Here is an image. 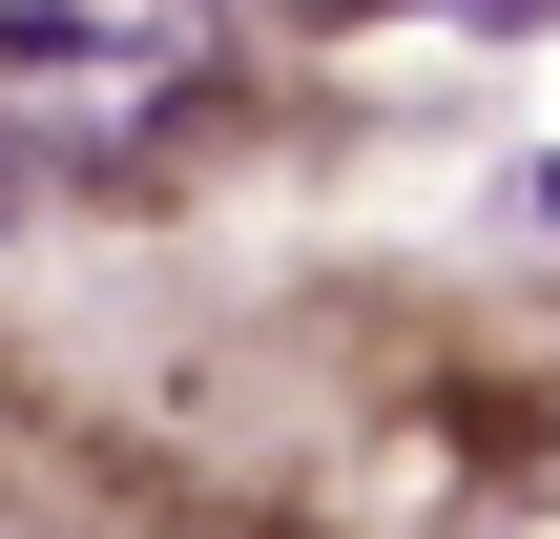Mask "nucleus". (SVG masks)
Wrapping results in <instances>:
<instances>
[{
    "label": "nucleus",
    "mask_w": 560,
    "mask_h": 539,
    "mask_svg": "<svg viewBox=\"0 0 560 539\" xmlns=\"http://www.w3.org/2000/svg\"><path fill=\"white\" fill-rule=\"evenodd\" d=\"M166 62H208V42L187 21H0V83H62V104H104V83L145 104Z\"/></svg>",
    "instance_id": "obj_1"
},
{
    "label": "nucleus",
    "mask_w": 560,
    "mask_h": 539,
    "mask_svg": "<svg viewBox=\"0 0 560 539\" xmlns=\"http://www.w3.org/2000/svg\"><path fill=\"white\" fill-rule=\"evenodd\" d=\"M478 539H560V519H478Z\"/></svg>",
    "instance_id": "obj_2"
},
{
    "label": "nucleus",
    "mask_w": 560,
    "mask_h": 539,
    "mask_svg": "<svg viewBox=\"0 0 560 539\" xmlns=\"http://www.w3.org/2000/svg\"><path fill=\"white\" fill-rule=\"evenodd\" d=\"M540 208H560V187H540Z\"/></svg>",
    "instance_id": "obj_3"
}]
</instances>
